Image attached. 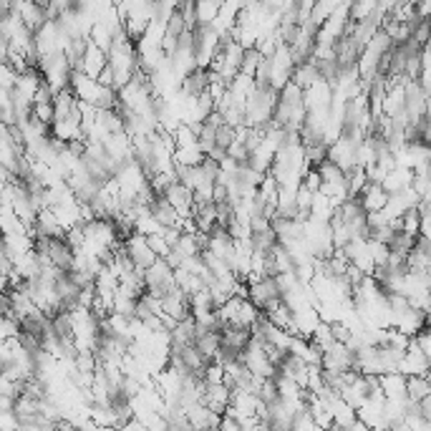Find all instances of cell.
<instances>
[{"label":"cell","instance_id":"1","mask_svg":"<svg viewBox=\"0 0 431 431\" xmlns=\"http://www.w3.org/2000/svg\"><path fill=\"white\" fill-rule=\"evenodd\" d=\"M144 282H146V293L156 295V298H164L172 290H177V275H174V268L164 258H156V263L151 268H146L144 273Z\"/></svg>","mask_w":431,"mask_h":431},{"label":"cell","instance_id":"2","mask_svg":"<svg viewBox=\"0 0 431 431\" xmlns=\"http://www.w3.org/2000/svg\"><path fill=\"white\" fill-rule=\"evenodd\" d=\"M126 242V252H129V258L134 260V265H137V270H142V273H146V268H151V265L156 263V255L154 250H151L149 239H146V235L142 232H134L129 239H124Z\"/></svg>","mask_w":431,"mask_h":431},{"label":"cell","instance_id":"3","mask_svg":"<svg viewBox=\"0 0 431 431\" xmlns=\"http://www.w3.org/2000/svg\"><path fill=\"white\" fill-rule=\"evenodd\" d=\"M215 76H217V71H212L210 66H202V63H197V66L192 68V71L187 73L185 78H182V94H187V96H202L204 91H210Z\"/></svg>","mask_w":431,"mask_h":431},{"label":"cell","instance_id":"4","mask_svg":"<svg viewBox=\"0 0 431 431\" xmlns=\"http://www.w3.org/2000/svg\"><path fill=\"white\" fill-rule=\"evenodd\" d=\"M429 366H431V358L424 354V348L419 346V341L413 338L411 346H408V351H406V356H404L401 366H399V371H404L406 376H426Z\"/></svg>","mask_w":431,"mask_h":431},{"label":"cell","instance_id":"5","mask_svg":"<svg viewBox=\"0 0 431 431\" xmlns=\"http://www.w3.org/2000/svg\"><path fill=\"white\" fill-rule=\"evenodd\" d=\"M164 197L177 207V212H180L182 217H192V210H194V189H189L182 180L172 182V187L167 189Z\"/></svg>","mask_w":431,"mask_h":431},{"label":"cell","instance_id":"6","mask_svg":"<svg viewBox=\"0 0 431 431\" xmlns=\"http://www.w3.org/2000/svg\"><path fill=\"white\" fill-rule=\"evenodd\" d=\"M381 386L386 399H394V401H406L408 399V376L404 371L381 373Z\"/></svg>","mask_w":431,"mask_h":431},{"label":"cell","instance_id":"7","mask_svg":"<svg viewBox=\"0 0 431 431\" xmlns=\"http://www.w3.org/2000/svg\"><path fill=\"white\" fill-rule=\"evenodd\" d=\"M212 411L217 413H225L232 401V389H230L225 381H217V383H207V391H204V399H202Z\"/></svg>","mask_w":431,"mask_h":431},{"label":"cell","instance_id":"8","mask_svg":"<svg viewBox=\"0 0 431 431\" xmlns=\"http://www.w3.org/2000/svg\"><path fill=\"white\" fill-rule=\"evenodd\" d=\"M361 199H363V207L368 212H381L383 207H386V202H389V192L383 189V185H376V182H368V185L363 187V192L358 194Z\"/></svg>","mask_w":431,"mask_h":431},{"label":"cell","instance_id":"9","mask_svg":"<svg viewBox=\"0 0 431 431\" xmlns=\"http://www.w3.org/2000/svg\"><path fill=\"white\" fill-rule=\"evenodd\" d=\"M431 396V381L426 376H408V399L424 401Z\"/></svg>","mask_w":431,"mask_h":431},{"label":"cell","instance_id":"10","mask_svg":"<svg viewBox=\"0 0 431 431\" xmlns=\"http://www.w3.org/2000/svg\"><path fill=\"white\" fill-rule=\"evenodd\" d=\"M401 225H404V232H408L411 237H419L421 235V212L416 210V207H408V210L401 215Z\"/></svg>","mask_w":431,"mask_h":431},{"label":"cell","instance_id":"11","mask_svg":"<svg viewBox=\"0 0 431 431\" xmlns=\"http://www.w3.org/2000/svg\"><path fill=\"white\" fill-rule=\"evenodd\" d=\"M185 30H189V23H187L185 13L177 8V11H174L172 15H169V20H167V33H172V36L180 38Z\"/></svg>","mask_w":431,"mask_h":431},{"label":"cell","instance_id":"12","mask_svg":"<svg viewBox=\"0 0 431 431\" xmlns=\"http://www.w3.org/2000/svg\"><path fill=\"white\" fill-rule=\"evenodd\" d=\"M237 139V129H235L232 124H220L217 126V146H225V149H230V144Z\"/></svg>","mask_w":431,"mask_h":431}]
</instances>
